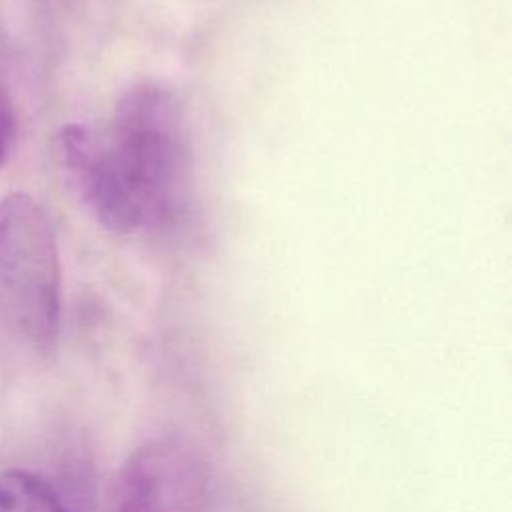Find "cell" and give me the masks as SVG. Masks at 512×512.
<instances>
[{"instance_id":"obj_1","label":"cell","mask_w":512,"mask_h":512,"mask_svg":"<svg viewBox=\"0 0 512 512\" xmlns=\"http://www.w3.org/2000/svg\"><path fill=\"white\" fill-rule=\"evenodd\" d=\"M60 156L76 194L110 232L166 228L188 204L192 158L182 112L158 84L128 90L104 128L64 126Z\"/></svg>"},{"instance_id":"obj_2","label":"cell","mask_w":512,"mask_h":512,"mask_svg":"<svg viewBox=\"0 0 512 512\" xmlns=\"http://www.w3.org/2000/svg\"><path fill=\"white\" fill-rule=\"evenodd\" d=\"M62 282L52 222L24 192L0 200V320L30 348L50 354L60 332Z\"/></svg>"},{"instance_id":"obj_3","label":"cell","mask_w":512,"mask_h":512,"mask_svg":"<svg viewBox=\"0 0 512 512\" xmlns=\"http://www.w3.org/2000/svg\"><path fill=\"white\" fill-rule=\"evenodd\" d=\"M210 470L192 446L156 438L122 464L114 512H208Z\"/></svg>"},{"instance_id":"obj_4","label":"cell","mask_w":512,"mask_h":512,"mask_svg":"<svg viewBox=\"0 0 512 512\" xmlns=\"http://www.w3.org/2000/svg\"><path fill=\"white\" fill-rule=\"evenodd\" d=\"M0 512H68V508L46 478L28 470H4Z\"/></svg>"},{"instance_id":"obj_5","label":"cell","mask_w":512,"mask_h":512,"mask_svg":"<svg viewBox=\"0 0 512 512\" xmlns=\"http://www.w3.org/2000/svg\"><path fill=\"white\" fill-rule=\"evenodd\" d=\"M14 136V116L6 102V96L0 92V166L8 156V148Z\"/></svg>"}]
</instances>
